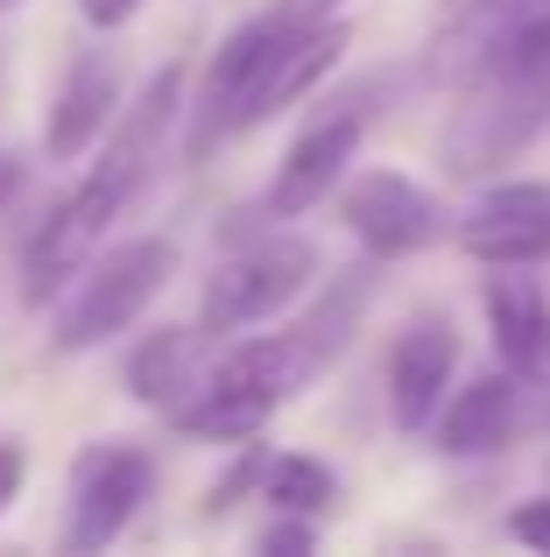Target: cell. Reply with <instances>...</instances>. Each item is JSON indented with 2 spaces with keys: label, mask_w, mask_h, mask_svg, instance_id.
Segmentation results:
<instances>
[{
  "label": "cell",
  "mask_w": 550,
  "mask_h": 557,
  "mask_svg": "<svg viewBox=\"0 0 550 557\" xmlns=\"http://www.w3.org/2000/svg\"><path fill=\"white\" fill-rule=\"evenodd\" d=\"M550 127V14L523 22L452 78V113L438 127V163L459 184H487Z\"/></svg>",
  "instance_id": "cell-1"
},
{
  "label": "cell",
  "mask_w": 550,
  "mask_h": 557,
  "mask_svg": "<svg viewBox=\"0 0 550 557\" xmlns=\"http://www.w3.org/2000/svg\"><path fill=\"white\" fill-rule=\"evenodd\" d=\"M177 275V247L163 233H135V240L92 255V269L57 297V318H50V346L57 354H92V346L121 339L149 318V304L170 289Z\"/></svg>",
  "instance_id": "cell-2"
},
{
  "label": "cell",
  "mask_w": 550,
  "mask_h": 557,
  "mask_svg": "<svg viewBox=\"0 0 550 557\" xmlns=\"http://www.w3.org/2000/svg\"><path fill=\"white\" fill-rule=\"evenodd\" d=\"M317 283V247L303 233H268V240H248L240 255H226L205 283V304H198V325L212 339H240V332L283 318L303 289Z\"/></svg>",
  "instance_id": "cell-3"
},
{
  "label": "cell",
  "mask_w": 550,
  "mask_h": 557,
  "mask_svg": "<svg viewBox=\"0 0 550 557\" xmlns=\"http://www.w3.org/2000/svg\"><path fill=\"white\" fill-rule=\"evenodd\" d=\"M149 494H155V459L141 445H85L64 480V550L78 557L107 550L149 508Z\"/></svg>",
  "instance_id": "cell-4"
},
{
  "label": "cell",
  "mask_w": 550,
  "mask_h": 557,
  "mask_svg": "<svg viewBox=\"0 0 550 557\" xmlns=\"http://www.w3.org/2000/svg\"><path fill=\"white\" fill-rule=\"evenodd\" d=\"M113 219H127V205H113L92 177H78L36 219V233H28V247H22V304L28 311H50V304L92 269V255L107 247Z\"/></svg>",
  "instance_id": "cell-5"
},
{
  "label": "cell",
  "mask_w": 550,
  "mask_h": 557,
  "mask_svg": "<svg viewBox=\"0 0 550 557\" xmlns=\"http://www.w3.org/2000/svg\"><path fill=\"white\" fill-rule=\"evenodd\" d=\"M367 121H374L367 92H360V99H339L332 113H317V121L289 141V156L275 163L262 212L268 219H303V212H317L325 198H339V184L353 177L360 141H367Z\"/></svg>",
  "instance_id": "cell-6"
},
{
  "label": "cell",
  "mask_w": 550,
  "mask_h": 557,
  "mask_svg": "<svg viewBox=\"0 0 550 557\" xmlns=\"http://www.w3.org/2000/svg\"><path fill=\"white\" fill-rule=\"evenodd\" d=\"M184 107H191V99H184V64H163L135 99H127L121 121L107 127V149H99V163L85 170V177L107 190L113 205H135L141 184L155 177V163H163V141L177 135Z\"/></svg>",
  "instance_id": "cell-7"
},
{
  "label": "cell",
  "mask_w": 550,
  "mask_h": 557,
  "mask_svg": "<svg viewBox=\"0 0 550 557\" xmlns=\"http://www.w3.org/2000/svg\"><path fill=\"white\" fill-rule=\"evenodd\" d=\"M339 226L367 247L374 261H402L424 255L445 233V212L424 184H410L402 170H360V177L339 184Z\"/></svg>",
  "instance_id": "cell-8"
},
{
  "label": "cell",
  "mask_w": 550,
  "mask_h": 557,
  "mask_svg": "<svg viewBox=\"0 0 550 557\" xmlns=\"http://www.w3.org/2000/svg\"><path fill=\"white\" fill-rule=\"evenodd\" d=\"M283 28L289 22H275V14L262 8L254 22H240L234 36L212 50L205 78H198V99H191V156H212L220 141L240 135V107H248V92H254V78H262L268 50L283 42Z\"/></svg>",
  "instance_id": "cell-9"
},
{
  "label": "cell",
  "mask_w": 550,
  "mask_h": 557,
  "mask_svg": "<svg viewBox=\"0 0 550 557\" xmlns=\"http://www.w3.org/2000/svg\"><path fill=\"white\" fill-rule=\"evenodd\" d=\"M459 247L480 269H537L550 261V184H487L459 219Z\"/></svg>",
  "instance_id": "cell-10"
},
{
  "label": "cell",
  "mask_w": 550,
  "mask_h": 557,
  "mask_svg": "<svg viewBox=\"0 0 550 557\" xmlns=\"http://www.w3.org/2000/svg\"><path fill=\"white\" fill-rule=\"evenodd\" d=\"M459 374V332L445 318H410L388 346V417L396 431H430Z\"/></svg>",
  "instance_id": "cell-11"
},
{
  "label": "cell",
  "mask_w": 550,
  "mask_h": 557,
  "mask_svg": "<svg viewBox=\"0 0 550 557\" xmlns=\"http://www.w3.org/2000/svg\"><path fill=\"white\" fill-rule=\"evenodd\" d=\"M346 42H353V28H346V14H332V22L317 28H283V42L268 50L262 78H254L248 107H240V135H254L262 121H275L283 107H297V99H311L317 85L339 71Z\"/></svg>",
  "instance_id": "cell-12"
},
{
  "label": "cell",
  "mask_w": 550,
  "mask_h": 557,
  "mask_svg": "<svg viewBox=\"0 0 550 557\" xmlns=\"http://www.w3.org/2000/svg\"><path fill=\"white\" fill-rule=\"evenodd\" d=\"M121 64H113V50H85L78 64L64 71V85H57L50 99V121H42V156L50 163H78V156H92L99 141H107V127L121 121Z\"/></svg>",
  "instance_id": "cell-13"
},
{
  "label": "cell",
  "mask_w": 550,
  "mask_h": 557,
  "mask_svg": "<svg viewBox=\"0 0 550 557\" xmlns=\"http://www.w3.org/2000/svg\"><path fill=\"white\" fill-rule=\"evenodd\" d=\"M212 332L205 325H163V332H141L135 346H127V395H135L141 409H163V417H177L184 403H191V388L205 381L212 368Z\"/></svg>",
  "instance_id": "cell-14"
},
{
  "label": "cell",
  "mask_w": 550,
  "mask_h": 557,
  "mask_svg": "<svg viewBox=\"0 0 550 557\" xmlns=\"http://www.w3.org/2000/svg\"><path fill=\"white\" fill-rule=\"evenodd\" d=\"M515 423H523V374H480V381H466V388H452L445 395V409H438V451L445 459H495L501 445L515 437Z\"/></svg>",
  "instance_id": "cell-15"
},
{
  "label": "cell",
  "mask_w": 550,
  "mask_h": 557,
  "mask_svg": "<svg viewBox=\"0 0 550 557\" xmlns=\"http://www.w3.org/2000/svg\"><path fill=\"white\" fill-rule=\"evenodd\" d=\"M480 304H487V332H495L501 368L523 381H550V297L543 289L523 269H495L480 283Z\"/></svg>",
  "instance_id": "cell-16"
},
{
  "label": "cell",
  "mask_w": 550,
  "mask_h": 557,
  "mask_svg": "<svg viewBox=\"0 0 550 557\" xmlns=\"http://www.w3.org/2000/svg\"><path fill=\"white\" fill-rule=\"evenodd\" d=\"M537 14H550V0H438V22H430V71L452 85L480 50H495L501 36H515V28L537 22Z\"/></svg>",
  "instance_id": "cell-17"
},
{
  "label": "cell",
  "mask_w": 550,
  "mask_h": 557,
  "mask_svg": "<svg viewBox=\"0 0 550 557\" xmlns=\"http://www.w3.org/2000/svg\"><path fill=\"white\" fill-rule=\"evenodd\" d=\"M374 269H382L374 255L360 261V269H339V275H332L325 289H317V304H311V311H303L297 325H289V332H297V339L311 346L317 360H325V368H332V360L346 354V346H353L360 318H367V304H374V283H382Z\"/></svg>",
  "instance_id": "cell-18"
},
{
  "label": "cell",
  "mask_w": 550,
  "mask_h": 557,
  "mask_svg": "<svg viewBox=\"0 0 550 557\" xmlns=\"http://www.w3.org/2000/svg\"><path fill=\"white\" fill-rule=\"evenodd\" d=\"M254 502H268L275 516H325L339 502V473L325 459H311V451H268V473Z\"/></svg>",
  "instance_id": "cell-19"
},
{
  "label": "cell",
  "mask_w": 550,
  "mask_h": 557,
  "mask_svg": "<svg viewBox=\"0 0 550 557\" xmlns=\"http://www.w3.org/2000/svg\"><path fill=\"white\" fill-rule=\"evenodd\" d=\"M262 473H268V445H254V437H248V445H240V459H234V466H226V473L205 487V522L234 516V508L248 502V494H262Z\"/></svg>",
  "instance_id": "cell-20"
},
{
  "label": "cell",
  "mask_w": 550,
  "mask_h": 557,
  "mask_svg": "<svg viewBox=\"0 0 550 557\" xmlns=\"http://www.w3.org/2000/svg\"><path fill=\"white\" fill-rule=\"evenodd\" d=\"M311 544H317V516H283V522H268V530L254 536V550H275V557L311 550Z\"/></svg>",
  "instance_id": "cell-21"
},
{
  "label": "cell",
  "mask_w": 550,
  "mask_h": 557,
  "mask_svg": "<svg viewBox=\"0 0 550 557\" xmlns=\"http://www.w3.org/2000/svg\"><path fill=\"white\" fill-rule=\"evenodd\" d=\"M22 487H28V445H22V437H0V516L14 508Z\"/></svg>",
  "instance_id": "cell-22"
},
{
  "label": "cell",
  "mask_w": 550,
  "mask_h": 557,
  "mask_svg": "<svg viewBox=\"0 0 550 557\" xmlns=\"http://www.w3.org/2000/svg\"><path fill=\"white\" fill-rule=\"evenodd\" d=\"M509 536H515V544H529V550H550V502H523L509 516Z\"/></svg>",
  "instance_id": "cell-23"
},
{
  "label": "cell",
  "mask_w": 550,
  "mask_h": 557,
  "mask_svg": "<svg viewBox=\"0 0 550 557\" xmlns=\"http://www.w3.org/2000/svg\"><path fill=\"white\" fill-rule=\"evenodd\" d=\"M275 22H289V28H317V22H332V14H346V0H275Z\"/></svg>",
  "instance_id": "cell-24"
},
{
  "label": "cell",
  "mask_w": 550,
  "mask_h": 557,
  "mask_svg": "<svg viewBox=\"0 0 550 557\" xmlns=\"http://www.w3.org/2000/svg\"><path fill=\"white\" fill-rule=\"evenodd\" d=\"M141 8H149V0H78V14H85L92 28H127Z\"/></svg>",
  "instance_id": "cell-25"
},
{
  "label": "cell",
  "mask_w": 550,
  "mask_h": 557,
  "mask_svg": "<svg viewBox=\"0 0 550 557\" xmlns=\"http://www.w3.org/2000/svg\"><path fill=\"white\" fill-rule=\"evenodd\" d=\"M14 190H22V156H14V149H0V212L14 205Z\"/></svg>",
  "instance_id": "cell-26"
},
{
  "label": "cell",
  "mask_w": 550,
  "mask_h": 557,
  "mask_svg": "<svg viewBox=\"0 0 550 557\" xmlns=\"http://www.w3.org/2000/svg\"><path fill=\"white\" fill-rule=\"evenodd\" d=\"M14 8H28V0H0V14H14Z\"/></svg>",
  "instance_id": "cell-27"
}]
</instances>
